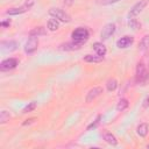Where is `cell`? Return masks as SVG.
I'll return each mask as SVG.
<instances>
[{
	"label": "cell",
	"mask_w": 149,
	"mask_h": 149,
	"mask_svg": "<svg viewBox=\"0 0 149 149\" xmlns=\"http://www.w3.org/2000/svg\"><path fill=\"white\" fill-rule=\"evenodd\" d=\"M88 36H90V31L87 28L85 27H79V28H76L72 34H71V37L73 41L78 42V43H81L84 44L87 40H88Z\"/></svg>",
	"instance_id": "cell-1"
},
{
	"label": "cell",
	"mask_w": 149,
	"mask_h": 149,
	"mask_svg": "<svg viewBox=\"0 0 149 149\" xmlns=\"http://www.w3.org/2000/svg\"><path fill=\"white\" fill-rule=\"evenodd\" d=\"M149 78V72L146 68V65L140 62L137 63V66H136V74H135V80L137 84H144Z\"/></svg>",
	"instance_id": "cell-2"
},
{
	"label": "cell",
	"mask_w": 149,
	"mask_h": 149,
	"mask_svg": "<svg viewBox=\"0 0 149 149\" xmlns=\"http://www.w3.org/2000/svg\"><path fill=\"white\" fill-rule=\"evenodd\" d=\"M34 5V0H27L22 6L20 7H13V8H9L6 10V14L7 15H20V14H23L26 13L27 10H29Z\"/></svg>",
	"instance_id": "cell-3"
},
{
	"label": "cell",
	"mask_w": 149,
	"mask_h": 149,
	"mask_svg": "<svg viewBox=\"0 0 149 149\" xmlns=\"http://www.w3.org/2000/svg\"><path fill=\"white\" fill-rule=\"evenodd\" d=\"M49 15L57 19L59 22H70V20H71L70 15L61 8H50L49 9Z\"/></svg>",
	"instance_id": "cell-4"
},
{
	"label": "cell",
	"mask_w": 149,
	"mask_h": 149,
	"mask_svg": "<svg viewBox=\"0 0 149 149\" xmlns=\"http://www.w3.org/2000/svg\"><path fill=\"white\" fill-rule=\"evenodd\" d=\"M37 47H38V38L35 36H30L24 44V52L31 55L37 50Z\"/></svg>",
	"instance_id": "cell-5"
},
{
	"label": "cell",
	"mask_w": 149,
	"mask_h": 149,
	"mask_svg": "<svg viewBox=\"0 0 149 149\" xmlns=\"http://www.w3.org/2000/svg\"><path fill=\"white\" fill-rule=\"evenodd\" d=\"M147 3H148V1H147V0H140V1H137L136 3H134V5H133V7L130 8L129 13H128L129 19H132V17L136 16L137 14H140V13L144 9V7L147 6Z\"/></svg>",
	"instance_id": "cell-6"
},
{
	"label": "cell",
	"mask_w": 149,
	"mask_h": 149,
	"mask_svg": "<svg viewBox=\"0 0 149 149\" xmlns=\"http://www.w3.org/2000/svg\"><path fill=\"white\" fill-rule=\"evenodd\" d=\"M19 64V61L14 57H9V58H6L1 62L0 64V70L1 71H9V70H13Z\"/></svg>",
	"instance_id": "cell-7"
},
{
	"label": "cell",
	"mask_w": 149,
	"mask_h": 149,
	"mask_svg": "<svg viewBox=\"0 0 149 149\" xmlns=\"http://www.w3.org/2000/svg\"><path fill=\"white\" fill-rule=\"evenodd\" d=\"M114 33H115V24L114 23H107L102 28V30L100 33V37H101V40L105 41V40H108Z\"/></svg>",
	"instance_id": "cell-8"
},
{
	"label": "cell",
	"mask_w": 149,
	"mask_h": 149,
	"mask_svg": "<svg viewBox=\"0 0 149 149\" xmlns=\"http://www.w3.org/2000/svg\"><path fill=\"white\" fill-rule=\"evenodd\" d=\"M101 93H102V87H100V86H95V87L91 88V90L87 92L86 98H85V101H86V102H91V101L95 100L98 97H100Z\"/></svg>",
	"instance_id": "cell-9"
},
{
	"label": "cell",
	"mask_w": 149,
	"mask_h": 149,
	"mask_svg": "<svg viewBox=\"0 0 149 149\" xmlns=\"http://www.w3.org/2000/svg\"><path fill=\"white\" fill-rule=\"evenodd\" d=\"M133 43H134V38H133L132 36L126 35V36H122L121 38H119V40L116 41V47H118L119 49H127V48H129Z\"/></svg>",
	"instance_id": "cell-10"
},
{
	"label": "cell",
	"mask_w": 149,
	"mask_h": 149,
	"mask_svg": "<svg viewBox=\"0 0 149 149\" xmlns=\"http://www.w3.org/2000/svg\"><path fill=\"white\" fill-rule=\"evenodd\" d=\"M83 44L81 43H78L76 41L72 40V42H68V43H64L61 45V49L62 50H66V51H72V50H78Z\"/></svg>",
	"instance_id": "cell-11"
},
{
	"label": "cell",
	"mask_w": 149,
	"mask_h": 149,
	"mask_svg": "<svg viewBox=\"0 0 149 149\" xmlns=\"http://www.w3.org/2000/svg\"><path fill=\"white\" fill-rule=\"evenodd\" d=\"M93 50L95 51L97 55L102 56V57H104V56L106 55V52H107L106 47H105L104 43H101V42H94V43H93Z\"/></svg>",
	"instance_id": "cell-12"
},
{
	"label": "cell",
	"mask_w": 149,
	"mask_h": 149,
	"mask_svg": "<svg viewBox=\"0 0 149 149\" xmlns=\"http://www.w3.org/2000/svg\"><path fill=\"white\" fill-rule=\"evenodd\" d=\"M1 47L6 51H14L17 48V42L12 41V40L10 41H2L1 42Z\"/></svg>",
	"instance_id": "cell-13"
},
{
	"label": "cell",
	"mask_w": 149,
	"mask_h": 149,
	"mask_svg": "<svg viewBox=\"0 0 149 149\" xmlns=\"http://www.w3.org/2000/svg\"><path fill=\"white\" fill-rule=\"evenodd\" d=\"M148 132H149V126H148V123H146V122L140 123V125L137 126V128H136V133H137V135H140L141 137L147 136Z\"/></svg>",
	"instance_id": "cell-14"
},
{
	"label": "cell",
	"mask_w": 149,
	"mask_h": 149,
	"mask_svg": "<svg viewBox=\"0 0 149 149\" xmlns=\"http://www.w3.org/2000/svg\"><path fill=\"white\" fill-rule=\"evenodd\" d=\"M47 27H48V29H49L50 31H56V30L59 28V21H58L57 19H55V17H51V19L48 20Z\"/></svg>",
	"instance_id": "cell-15"
},
{
	"label": "cell",
	"mask_w": 149,
	"mask_h": 149,
	"mask_svg": "<svg viewBox=\"0 0 149 149\" xmlns=\"http://www.w3.org/2000/svg\"><path fill=\"white\" fill-rule=\"evenodd\" d=\"M102 137H104V140H105L108 144H112V146H116V144H118L116 137H115L112 133H109V132H105L104 135H102Z\"/></svg>",
	"instance_id": "cell-16"
},
{
	"label": "cell",
	"mask_w": 149,
	"mask_h": 149,
	"mask_svg": "<svg viewBox=\"0 0 149 149\" xmlns=\"http://www.w3.org/2000/svg\"><path fill=\"white\" fill-rule=\"evenodd\" d=\"M45 34H47V30L44 27H35L34 29H31L29 31V36H35V37H38V36H42Z\"/></svg>",
	"instance_id": "cell-17"
},
{
	"label": "cell",
	"mask_w": 149,
	"mask_h": 149,
	"mask_svg": "<svg viewBox=\"0 0 149 149\" xmlns=\"http://www.w3.org/2000/svg\"><path fill=\"white\" fill-rule=\"evenodd\" d=\"M102 59H104V57L99 56V55H85L84 56V61L87 63H99Z\"/></svg>",
	"instance_id": "cell-18"
},
{
	"label": "cell",
	"mask_w": 149,
	"mask_h": 149,
	"mask_svg": "<svg viewBox=\"0 0 149 149\" xmlns=\"http://www.w3.org/2000/svg\"><path fill=\"white\" fill-rule=\"evenodd\" d=\"M116 87H118V81H116V79L111 78V79H108V80H107V83H106V88H107L109 92L115 91V90H116Z\"/></svg>",
	"instance_id": "cell-19"
},
{
	"label": "cell",
	"mask_w": 149,
	"mask_h": 149,
	"mask_svg": "<svg viewBox=\"0 0 149 149\" xmlns=\"http://www.w3.org/2000/svg\"><path fill=\"white\" fill-rule=\"evenodd\" d=\"M128 100L127 99H125V98H122V99H120L119 100V102H118V105H116V111H119V112H122V111H125L127 107H128Z\"/></svg>",
	"instance_id": "cell-20"
},
{
	"label": "cell",
	"mask_w": 149,
	"mask_h": 149,
	"mask_svg": "<svg viewBox=\"0 0 149 149\" xmlns=\"http://www.w3.org/2000/svg\"><path fill=\"white\" fill-rule=\"evenodd\" d=\"M10 118V114L8 111H1L0 112V123H6Z\"/></svg>",
	"instance_id": "cell-21"
},
{
	"label": "cell",
	"mask_w": 149,
	"mask_h": 149,
	"mask_svg": "<svg viewBox=\"0 0 149 149\" xmlns=\"http://www.w3.org/2000/svg\"><path fill=\"white\" fill-rule=\"evenodd\" d=\"M148 47H149V35H146L140 42V49L146 50V49H148Z\"/></svg>",
	"instance_id": "cell-22"
},
{
	"label": "cell",
	"mask_w": 149,
	"mask_h": 149,
	"mask_svg": "<svg viewBox=\"0 0 149 149\" xmlns=\"http://www.w3.org/2000/svg\"><path fill=\"white\" fill-rule=\"evenodd\" d=\"M36 106H37V104L35 102V101H31V102H29L23 109H22V113L24 114V113H28V112H31V111H34L35 108H36Z\"/></svg>",
	"instance_id": "cell-23"
},
{
	"label": "cell",
	"mask_w": 149,
	"mask_h": 149,
	"mask_svg": "<svg viewBox=\"0 0 149 149\" xmlns=\"http://www.w3.org/2000/svg\"><path fill=\"white\" fill-rule=\"evenodd\" d=\"M121 0H97V2L101 6H107V5H112V3H116Z\"/></svg>",
	"instance_id": "cell-24"
},
{
	"label": "cell",
	"mask_w": 149,
	"mask_h": 149,
	"mask_svg": "<svg viewBox=\"0 0 149 149\" xmlns=\"http://www.w3.org/2000/svg\"><path fill=\"white\" fill-rule=\"evenodd\" d=\"M100 119H101V115H98V116H97V119L94 120V122H92L91 125H88V126H87V130H91L92 128H95V127L99 125V121H100Z\"/></svg>",
	"instance_id": "cell-25"
},
{
	"label": "cell",
	"mask_w": 149,
	"mask_h": 149,
	"mask_svg": "<svg viewBox=\"0 0 149 149\" xmlns=\"http://www.w3.org/2000/svg\"><path fill=\"white\" fill-rule=\"evenodd\" d=\"M129 26H130V27H133L134 29H136V28L139 27V23L136 22V20H135L134 17H132V19L129 20Z\"/></svg>",
	"instance_id": "cell-26"
},
{
	"label": "cell",
	"mask_w": 149,
	"mask_h": 149,
	"mask_svg": "<svg viewBox=\"0 0 149 149\" xmlns=\"http://www.w3.org/2000/svg\"><path fill=\"white\" fill-rule=\"evenodd\" d=\"M37 119L36 118H31V119H28V120H26L23 123H22V126H27V125H31V123H34L35 121H36Z\"/></svg>",
	"instance_id": "cell-27"
},
{
	"label": "cell",
	"mask_w": 149,
	"mask_h": 149,
	"mask_svg": "<svg viewBox=\"0 0 149 149\" xmlns=\"http://www.w3.org/2000/svg\"><path fill=\"white\" fill-rule=\"evenodd\" d=\"M0 26H1L2 28H7V27L10 26V21H1V22H0Z\"/></svg>",
	"instance_id": "cell-28"
},
{
	"label": "cell",
	"mask_w": 149,
	"mask_h": 149,
	"mask_svg": "<svg viewBox=\"0 0 149 149\" xmlns=\"http://www.w3.org/2000/svg\"><path fill=\"white\" fill-rule=\"evenodd\" d=\"M143 107L144 108H147V107H149V95L144 99V101H143Z\"/></svg>",
	"instance_id": "cell-29"
},
{
	"label": "cell",
	"mask_w": 149,
	"mask_h": 149,
	"mask_svg": "<svg viewBox=\"0 0 149 149\" xmlns=\"http://www.w3.org/2000/svg\"><path fill=\"white\" fill-rule=\"evenodd\" d=\"M147 148H149V144H148V146H147Z\"/></svg>",
	"instance_id": "cell-30"
}]
</instances>
